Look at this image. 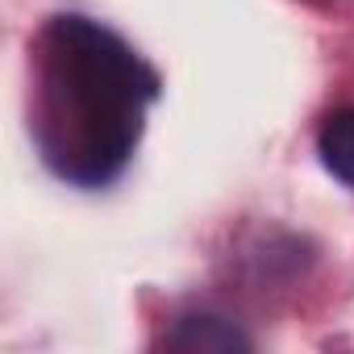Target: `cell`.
<instances>
[{
    "label": "cell",
    "mask_w": 354,
    "mask_h": 354,
    "mask_svg": "<svg viewBox=\"0 0 354 354\" xmlns=\"http://www.w3.org/2000/svg\"><path fill=\"white\" fill-rule=\"evenodd\" d=\"M317 154L333 180L354 188V109H337L321 133H317Z\"/></svg>",
    "instance_id": "obj_3"
},
{
    "label": "cell",
    "mask_w": 354,
    "mask_h": 354,
    "mask_svg": "<svg viewBox=\"0 0 354 354\" xmlns=\"http://www.w3.org/2000/svg\"><path fill=\"white\" fill-rule=\"evenodd\" d=\"M171 350H184V354H234V350H250L254 342L221 317H180L175 329L167 333Z\"/></svg>",
    "instance_id": "obj_2"
},
{
    "label": "cell",
    "mask_w": 354,
    "mask_h": 354,
    "mask_svg": "<svg viewBox=\"0 0 354 354\" xmlns=\"http://www.w3.org/2000/svg\"><path fill=\"white\" fill-rule=\"evenodd\" d=\"M158 75L100 21L55 17L34 59V138L55 175L100 188L129 162Z\"/></svg>",
    "instance_id": "obj_1"
}]
</instances>
